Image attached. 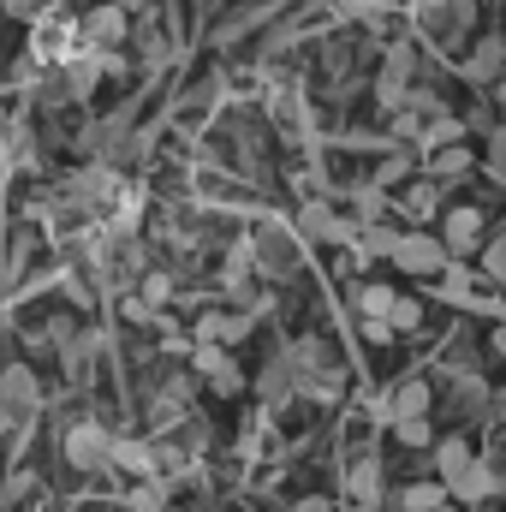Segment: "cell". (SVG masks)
Here are the masks:
<instances>
[{
  "instance_id": "6da1fadb",
  "label": "cell",
  "mask_w": 506,
  "mask_h": 512,
  "mask_svg": "<svg viewBox=\"0 0 506 512\" xmlns=\"http://www.w3.org/2000/svg\"><path fill=\"white\" fill-rule=\"evenodd\" d=\"M245 245H251V274H268V280H292V274H298V262H304L298 233H292V227H280V221H262Z\"/></svg>"
},
{
  "instance_id": "7a4b0ae2",
  "label": "cell",
  "mask_w": 506,
  "mask_h": 512,
  "mask_svg": "<svg viewBox=\"0 0 506 512\" xmlns=\"http://www.w3.org/2000/svg\"><path fill=\"white\" fill-rule=\"evenodd\" d=\"M36 411H42V382H36V370H30V364H6V370H0V423H6V429H24Z\"/></svg>"
},
{
  "instance_id": "3957f363",
  "label": "cell",
  "mask_w": 506,
  "mask_h": 512,
  "mask_svg": "<svg viewBox=\"0 0 506 512\" xmlns=\"http://www.w3.org/2000/svg\"><path fill=\"white\" fill-rule=\"evenodd\" d=\"M108 447H114V435L102 423H90V417L60 429V453H66L72 471H108Z\"/></svg>"
},
{
  "instance_id": "277c9868",
  "label": "cell",
  "mask_w": 506,
  "mask_h": 512,
  "mask_svg": "<svg viewBox=\"0 0 506 512\" xmlns=\"http://www.w3.org/2000/svg\"><path fill=\"white\" fill-rule=\"evenodd\" d=\"M126 6H114V0H102V6H90L84 18H78V48L84 54H114L120 42H126Z\"/></svg>"
},
{
  "instance_id": "5b68a950",
  "label": "cell",
  "mask_w": 506,
  "mask_h": 512,
  "mask_svg": "<svg viewBox=\"0 0 506 512\" xmlns=\"http://www.w3.org/2000/svg\"><path fill=\"white\" fill-rule=\"evenodd\" d=\"M387 262H393V268H405V274H429V280H435L453 256L441 251V239H429V233H399V239H393V251H387Z\"/></svg>"
},
{
  "instance_id": "8992f818",
  "label": "cell",
  "mask_w": 506,
  "mask_h": 512,
  "mask_svg": "<svg viewBox=\"0 0 506 512\" xmlns=\"http://www.w3.org/2000/svg\"><path fill=\"white\" fill-rule=\"evenodd\" d=\"M471 18H477L471 0H423V6H417V24H423V36H435V42H459V36L471 30Z\"/></svg>"
},
{
  "instance_id": "52a82bcc",
  "label": "cell",
  "mask_w": 506,
  "mask_h": 512,
  "mask_svg": "<svg viewBox=\"0 0 506 512\" xmlns=\"http://www.w3.org/2000/svg\"><path fill=\"white\" fill-rule=\"evenodd\" d=\"M298 239H316V245H352V239H358V221L334 215L328 203H304V209H298Z\"/></svg>"
},
{
  "instance_id": "ba28073f",
  "label": "cell",
  "mask_w": 506,
  "mask_h": 512,
  "mask_svg": "<svg viewBox=\"0 0 506 512\" xmlns=\"http://www.w3.org/2000/svg\"><path fill=\"white\" fill-rule=\"evenodd\" d=\"M191 370L215 387V393H245V370L233 364L227 346H191Z\"/></svg>"
},
{
  "instance_id": "9c48e42d",
  "label": "cell",
  "mask_w": 506,
  "mask_h": 512,
  "mask_svg": "<svg viewBox=\"0 0 506 512\" xmlns=\"http://www.w3.org/2000/svg\"><path fill=\"white\" fill-rule=\"evenodd\" d=\"M477 245H483V209H471V203L447 209V221H441V251L447 256H471Z\"/></svg>"
},
{
  "instance_id": "30bf717a",
  "label": "cell",
  "mask_w": 506,
  "mask_h": 512,
  "mask_svg": "<svg viewBox=\"0 0 506 512\" xmlns=\"http://www.w3.org/2000/svg\"><path fill=\"white\" fill-rule=\"evenodd\" d=\"M251 334V310H209L197 316V346H239Z\"/></svg>"
},
{
  "instance_id": "8fae6325",
  "label": "cell",
  "mask_w": 506,
  "mask_h": 512,
  "mask_svg": "<svg viewBox=\"0 0 506 512\" xmlns=\"http://www.w3.org/2000/svg\"><path fill=\"white\" fill-rule=\"evenodd\" d=\"M506 78V36H483L477 48H471V60H465V84H501Z\"/></svg>"
},
{
  "instance_id": "7c38bea8",
  "label": "cell",
  "mask_w": 506,
  "mask_h": 512,
  "mask_svg": "<svg viewBox=\"0 0 506 512\" xmlns=\"http://www.w3.org/2000/svg\"><path fill=\"white\" fill-rule=\"evenodd\" d=\"M256 393H262V405H274V411H280V405L298 393V370H292V358H286V352H274V358L262 364V376H256Z\"/></svg>"
},
{
  "instance_id": "4fadbf2b",
  "label": "cell",
  "mask_w": 506,
  "mask_h": 512,
  "mask_svg": "<svg viewBox=\"0 0 506 512\" xmlns=\"http://www.w3.org/2000/svg\"><path fill=\"white\" fill-rule=\"evenodd\" d=\"M346 501L352 507H381L387 501V489H381V465L364 453V459H352V471H346Z\"/></svg>"
},
{
  "instance_id": "5bb4252c",
  "label": "cell",
  "mask_w": 506,
  "mask_h": 512,
  "mask_svg": "<svg viewBox=\"0 0 506 512\" xmlns=\"http://www.w3.org/2000/svg\"><path fill=\"white\" fill-rule=\"evenodd\" d=\"M429 405H435V387H429V382H405L399 393H387V417H393V423L429 417Z\"/></svg>"
},
{
  "instance_id": "9a60e30c",
  "label": "cell",
  "mask_w": 506,
  "mask_h": 512,
  "mask_svg": "<svg viewBox=\"0 0 506 512\" xmlns=\"http://www.w3.org/2000/svg\"><path fill=\"white\" fill-rule=\"evenodd\" d=\"M108 465H120V471H131V477L143 483V477H155V447H149V441H131V435H120V441L108 447Z\"/></svg>"
},
{
  "instance_id": "2e32d148",
  "label": "cell",
  "mask_w": 506,
  "mask_h": 512,
  "mask_svg": "<svg viewBox=\"0 0 506 512\" xmlns=\"http://www.w3.org/2000/svg\"><path fill=\"white\" fill-rule=\"evenodd\" d=\"M471 173V149L465 143H447V149H429V179L447 185V179H465Z\"/></svg>"
},
{
  "instance_id": "e0dca14e",
  "label": "cell",
  "mask_w": 506,
  "mask_h": 512,
  "mask_svg": "<svg viewBox=\"0 0 506 512\" xmlns=\"http://www.w3.org/2000/svg\"><path fill=\"white\" fill-rule=\"evenodd\" d=\"M441 203H447V185H435V179H423V185H411V191L399 197V209H405L411 221H429V215H441Z\"/></svg>"
},
{
  "instance_id": "ac0fdd59",
  "label": "cell",
  "mask_w": 506,
  "mask_h": 512,
  "mask_svg": "<svg viewBox=\"0 0 506 512\" xmlns=\"http://www.w3.org/2000/svg\"><path fill=\"white\" fill-rule=\"evenodd\" d=\"M393 298H399L393 286H376V280H364V286L352 292V310H358L364 322H387V310H393Z\"/></svg>"
},
{
  "instance_id": "d6986e66",
  "label": "cell",
  "mask_w": 506,
  "mask_h": 512,
  "mask_svg": "<svg viewBox=\"0 0 506 512\" xmlns=\"http://www.w3.org/2000/svg\"><path fill=\"white\" fill-rule=\"evenodd\" d=\"M393 507L399 512H441L447 507V483H411V489L393 495Z\"/></svg>"
},
{
  "instance_id": "ffe728a7",
  "label": "cell",
  "mask_w": 506,
  "mask_h": 512,
  "mask_svg": "<svg viewBox=\"0 0 506 512\" xmlns=\"http://www.w3.org/2000/svg\"><path fill=\"white\" fill-rule=\"evenodd\" d=\"M471 459H477V453H471V441H465V435H447V441H435V471H441V477H459Z\"/></svg>"
},
{
  "instance_id": "44dd1931",
  "label": "cell",
  "mask_w": 506,
  "mask_h": 512,
  "mask_svg": "<svg viewBox=\"0 0 506 512\" xmlns=\"http://www.w3.org/2000/svg\"><path fill=\"white\" fill-rule=\"evenodd\" d=\"M423 328V304L417 298H393V310H387V334H417Z\"/></svg>"
},
{
  "instance_id": "7402d4cb",
  "label": "cell",
  "mask_w": 506,
  "mask_h": 512,
  "mask_svg": "<svg viewBox=\"0 0 506 512\" xmlns=\"http://www.w3.org/2000/svg\"><path fill=\"white\" fill-rule=\"evenodd\" d=\"M393 435H399L405 447H435V423H429V417H411V423H393Z\"/></svg>"
},
{
  "instance_id": "603a6c76",
  "label": "cell",
  "mask_w": 506,
  "mask_h": 512,
  "mask_svg": "<svg viewBox=\"0 0 506 512\" xmlns=\"http://www.w3.org/2000/svg\"><path fill=\"white\" fill-rule=\"evenodd\" d=\"M24 495H36V471H12V477H0V507H6V501H24Z\"/></svg>"
},
{
  "instance_id": "cb8c5ba5",
  "label": "cell",
  "mask_w": 506,
  "mask_h": 512,
  "mask_svg": "<svg viewBox=\"0 0 506 512\" xmlns=\"http://www.w3.org/2000/svg\"><path fill=\"white\" fill-rule=\"evenodd\" d=\"M483 161H489V173H495V179L506 185V126L489 131V155H483Z\"/></svg>"
},
{
  "instance_id": "d4e9b609",
  "label": "cell",
  "mask_w": 506,
  "mask_h": 512,
  "mask_svg": "<svg viewBox=\"0 0 506 512\" xmlns=\"http://www.w3.org/2000/svg\"><path fill=\"white\" fill-rule=\"evenodd\" d=\"M483 268H489L495 280H506V233L495 239V245H489V251H483Z\"/></svg>"
},
{
  "instance_id": "484cf974",
  "label": "cell",
  "mask_w": 506,
  "mask_h": 512,
  "mask_svg": "<svg viewBox=\"0 0 506 512\" xmlns=\"http://www.w3.org/2000/svg\"><path fill=\"white\" fill-rule=\"evenodd\" d=\"M292 512H340V507H334L328 495H304V501H298V507H292Z\"/></svg>"
},
{
  "instance_id": "4316f807",
  "label": "cell",
  "mask_w": 506,
  "mask_h": 512,
  "mask_svg": "<svg viewBox=\"0 0 506 512\" xmlns=\"http://www.w3.org/2000/svg\"><path fill=\"white\" fill-rule=\"evenodd\" d=\"M495 358H506V328H495Z\"/></svg>"
},
{
  "instance_id": "83f0119b",
  "label": "cell",
  "mask_w": 506,
  "mask_h": 512,
  "mask_svg": "<svg viewBox=\"0 0 506 512\" xmlns=\"http://www.w3.org/2000/svg\"><path fill=\"white\" fill-rule=\"evenodd\" d=\"M495 102H501V114H506V78H501V84H495Z\"/></svg>"
}]
</instances>
